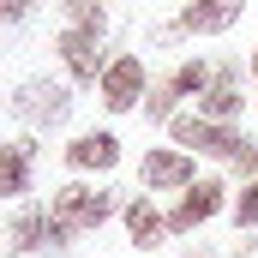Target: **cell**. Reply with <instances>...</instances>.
Returning <instances> with one entry per match:
<instances>
[{
  "mask_svg": "<svg viewBox=\"0 0 258 258\" xmlns=\"http://www.w3.org/2000/svg\"><path fill=\"white\" fill-rule=\"evenodd\" d=\"M108 210H114V198H108V192H90V186H60L48 216H54V228H60V240H66V234H78V228H96Z\"/></svg>",
  "mask_w": 258,
  "mask_h": 258,
  "instance_id": "1",
  "label": "cell"
},
{
  "mask_svg": "<svg viewBox=\"0 0 258 258\" xmlns=\"http://www.w3.org/2000/svg\"><path fill=\"white\" fill-rule=\"evenodd\" d=\"M174 144H186V150H198V156H240V132H228V126H216V120H204V114H180L174 120Z\"/></svg>",
  "mask_w": 258,
  "mask_h": 258,
  "instance_id": "2",
  "label": "cell"
},
{
  "mask_svg": "<svg viewBox=\"0 0 258 258\" xmlns=\"http://www.w3.org/2000/svg\"><path fill=\"white\" fill-rule=\"evenodd\" d=\"M216 210H222V186H216V180H192V192L168 210V228L186 234V228H198V222H210Z\"/></svg>",
  "mask_w": 258,
  "mask_h": 258,
  "instance_id": "3",
  "label": "cell"
},
{
  "mask_svg": "<svg viewBox=\"0 0 258 258\" xmlns=\"http://www.w3.org/2000/svg\"><path fill=\"white\" fill-rule=\"evenodd\" d=\"M138 90H144V60H114L108 72H102V102L108 108H132L138 102Z\"/></svg>",
  "mask_w": 258,
  "mask_h": 258,
  "instance_id": "4",
  "label": "cell"
},
{
  "mask_svg": "<svg viewBox=\"0 0 258 258\" xmlns=\"http://www.w3.org/2000/svg\"><path fill=\"white\" fill-rule=\"evenodd\" d=\"M96 36H102V30H66V36H60V54H66V66H72V78H96V72H108Z\"/></svg>",
  "mask_w": 258,
  "mask_h": 258,
  "instance_id": "5",
  "label": "cell"
},
{
  "mask_svg": "<svg viewBox=\"0 0 258 258\" xmlns=\"http://www.w3.org/2000/svg\"><path fill=\"white\" fill-rule=\"evenodd\" d=\"M240 6H246V0H192V6L180 12V30H198V36L228 30V24L240 18Z\"/></svg>",
  "mask_w": 258,
  "mask_h": 258,
  "instance_id": "6",
  "label": "cell"
},
{
  "mask_svg": "<svg viewBox=\"0 0 258 258\" xmlns=\"http://www.w3.org/2000/svg\"><path fill=\"white\" fill-rule=\"evenodd\" d=\"M234 114H240V84H234V72H228V66H216V72H210V90H204V120L228 126Z\"/></svg>",
  "mask_w": 258,
  "mask_h": 258,
  "instance_id": "7",
  "label": "cell"
},
{
  "mask_svg": "<svg viewBox=\"0 0 258 258\" xmlns=\"http://www.w3.org/2000/svg\"><path fill=\"white\" fill-rule=\"evenodd\" d=\"M144 186H192V156L186 150H150L144 156Z\"/></svg>",
  "mask_w": 258,
  "mask_h": 258,
  "instance_id": "8",
  "label": "cell"
},
{
  "mask_svg": "<svg viewBox=\"0 0 258 258\" xmlns=\"http://www.w3.org/2000/svg\"><path fill=\"white\" fill-rule=\"evenodd\" d=\"M66 162H72V168H114V162H120V144H114L108 132H90V138L66 144Z\"/></svg>",
  "mask_w": 258,
  "mask_h": 258,
  "instance_id": "9",
  "label": "cell"
},
{
  "mask_svg": "<svg viewBox=\"0 0 258 258\" xmlns=\"http://www.w3.org/2000/svg\"><path fill=\"white\" fill-rule=\"evenodd\" d=\"M18 114L24 120H66V90L60 84H30L18 96Z\"/></svg>",
  "mask_w": 258,
  "mask_h": 258,
  "instance_id": "10",
  "label": "cell"
},
{
  "mask_svg": "<svg viewBox=\"0 0 258 258\" xmlns=\"http://www.w3.org/2000/svg\"><path fill=\"white\" fill-rule=\"evenodd\" d=\"M30 186V144H6L0 150V192H24Z\"/></svg>",
  "mask_w": 258,
  "mask_h": 258,
  "instance_id": "11",
  "label": "cell"
},
{
  "mask_svg": "<svg viewBox=\"0 0 258 258\" xmlns=\"http://www.w3.org/2000/svg\"><path fill=\"white\" fill-rule=\"evenodd\" d=\"M42 240H60L54 216H42V210H24V216L12 222V246H42Z\"/></svg>",
  "mask_w": 258,
  "mask_h": 258,
  "instance_id": "12",
  "label": "cell"
},
{
  "mask_svg": "<svg viewBox=\"0 0 258 258\" xmlns=\"http://www.w3.org/2000/svg\"><path fill=\"white\" fill-rule=\"evenodd\" d=\"M126 228H132V240H138V246H156V234L168 228V216H156V210H150V198H138V204L126 210Z\"/></svg>",
  "mask_w": 258,
  "mask_h": 258,
  "instance_id": "13",
  "label": "cell"
},
{
  "mask_svg": "<svg viewBox=\"0 0 258 258\" xmlns=\"http://www.w3.org/2000/svg\"><path fill=\"white\" fill-rule=\"evenodd\" d=\"M168 90H174V96H198V90H210V66H180V72H174V78H168Z\"/></svg>",
  "mask_w": 258,
  "mask_h": 258,
  "instance_id": "14",
  "label": "cell"
},
{
  "mask_svg": "<svg viewBox=\"0 0 258 258\" xmlns=\"http://www.w3.org/2000/svg\"><path fill=\"white\" fill-rule=\"evenodd\" d=\"M72 30H102V6L96 0H72Z\"/></svg>",
  "mask_w": 258,
  "mask_h": 258,
  "instance_id": "15",
  "label": "cell"
},
{
  "mask_svg": "<svg viewBox=\"0 0 258 258\" xmlns=\"http://www.w3.org/2000/svg\"><path fill=\"white\" fill-rule=\"evenodd\" d=\"M234 222H240V228H252V222H258V180L234 198Z\"/></svg>",
  "mask_w": 258,
  "mask_h": 258,
  "instance_id": "16",
  "label": "cell"
},
{
  "mask_svg": "<svg viewBox=\"0 0 258 258\" xmlns=\"http://www.w3.org/2000/svg\"><path fill=\"white\" fill-rule=\"evenodd\" d=\"M234 168H240V174H252V180H258V144H240V156H234Z\"/></svg>",
  "mask_w": 258,
  "mask_h": 258,
  "instance_id": "17",
  "label": "cell"
},
{
  "mask_svg": "<svg viewBox=\"0 0 258 258\" xmlns=\"http://www.w3.org/2000/svg\"><path fill=\"white\" fill-rule=\"evenodd\" d=\"M24 6H30V0H0V24H6V18H18Z\"/></svg>",
  "mask_w": 258,
  "mask_h": 258,
  "instance_id": "18",
  "label": "cell"
},
{
  "mask_svg": "<svg viewBox=\"0 0 258 258\" xmlns=\"http://www.w3.org/2000/svg\"><path fill=\"white\" fill-rule=\"evenodd\" d=\"M252 72H258V54H252Z\"/></svg>",
  "mask_w": 258,
  "mask_h": 258,
  "instance_id": "19",
  "label": "cell"
},
{
  "mask_svg": "<svg viewBox=\"0 0 258 258\" xmlns=\"http://www.w3.org/2000/svg\"><path fill=\"white\" fill-rule=\"evenodd\" d=\"M192 258H204V252H192Z\"/></svg>",
  "mask_w": 258,
  "mask_h": 258,
  "instance_id": "20",
  "label": "cell"
}]
</instances>
